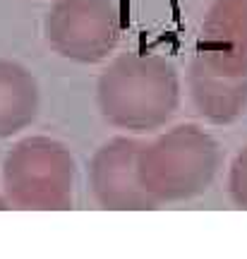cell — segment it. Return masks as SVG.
I'll return each mask as SVG.
<instances>
[{"mask_svg": "<svg viewBox=\"0 0 247 259\" xmlns=\"http://www.w3.org/2000/svg\"><path fill=\"white\" fill-rule=\"evenodd\" d=\"M44 34L58 56L94 65L118 46L120 12L110 0H55L44 22Z\"/></svg>", "mask_w": 247, "mask_h": 259, "instance_id": "cell-4", "label": "cell"}, {"mask_svg": "<svg viewBox=\"0 0 247 259\" xmlns=\"http://www.w3.org/2000/svg\"><path fill=\"white\" fill-rule=\"evenodd\" d=\"M201 44L247 56V0H214L201 22Z\"/></svg>", "mask_w": 247, "mask_h": 259, "instance_id": "cell-8", "label": "cell"}, {"mask_svg": "<svg viewBox=\"0 0 247 259\" xmlns=\"http://www.w3.org/2000/svg\"><path fill=\"white\" fill-rule=\"evenodd\" d=\"M139 151L142 142L132 137H113L101 149H96L89 163V187L103 209H158L139 180Z\"/></svg>", "mask_w": 247, "mask_h": 259, "instance_id": "cell-6", "label": "cell"}, {"mask_svg": "<svg viewBox=\"0 0 247 259\" xmlns=\"http://www.w3.org/2000/svg\"><path fill=\"white\" fill-rule=\"evenodd\" d=\"M228 192L235 206L247 211V147L235 154L228 170Z\"/></svg>", "mask_w": 247, "mask_h": 259, "instance_id": "cell-9", "label": "cell"}, {"mask_svg": "<svg viewBox=\"0 0 247 259\" xmlns=\"http://www.w3.org/2000/svg\"><path fill=\"white\" fill-rule=\"evenodd\" d=\"M99 111L108 125L132 135L161 130L178 111L180 77L171 60L154 53H122L96 84Z\"/></svg>", "mask_w": 247, "mask_h": 259, "instance_id": "cell-1", "label": "cell"}, {"mask_svg": "<svg viewBox=\"0 0 247 259\" xmlns=\"http://www.w3.org/2000/svg\"><path fill=\"white\" fill-rule=\"evenodd\" d=\"M5 209H10V202L3 197V194H0V211H5Z\"/></svg>", "mask_w": 247, "mask_h": 259, "instance_id": "cell-10", "label": "cell"}, {"mask_svg": "<svg viewBox=\"0 0 247 259\" xmlns=\"http://www.w3.org/2000/svg\"><path fill=\"white\" fill-rule=\"evenodd\" d=\"M38 113V84L27 67L0 58V139L27 130Z\"/></svg>", "mask_w": 247, "mask_h": 259, "instance_id": "cell-7", "label": "cell"}, {"mask_svg": "<svg viewBox=\"0 0 247 259\" xmlns=\"http://www.w3.org/2000/svg\"><path fill=\"white\" fill-rule=\"evenodd\" d=\"M187 87L207 122H235L247 108V56L199 41L187 70Z\"/></svg>", "mask_w": 247, "mask_h": 259, "instance_id": "cell-5", "label": "cell"}, {"mask_svg": "<svg viewBox=\"0 0 247 259\" xmlns=\"http://www.w3.org/2000/svg\"><path fill=\"white\" fill-rule=\"evenodd\" d=\"M74 158L63 142L24 137L3 161V190L10 209L65 211L74 197Z\"/></svg>", "mask_w": 247, "mask_h": 259, "instance_id": "cell-3", "label": "cell"}, {"mask_svg": "<svg viewBox=\"0 0 247 259\" xmlns=\"http://www.w3.org/2000/svg\"><path fill=\"white\" fill-rule=\"evenodd\" d=\"M219 166L216 139L190 122L166 130L139 151V180L156 206L187 202L207 192Z\"/></svg>", "mask_w": 247, "mask_h": 259, "instance_id": "cell-2", "label": "cell"}]
</instances>
